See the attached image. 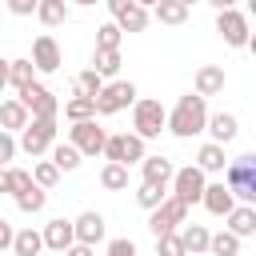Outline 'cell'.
I'll use <instances>...</instances> for the list:
<instances>
[{
	"instance_id": "obj_8",
	"label": "cell",
	"mask_w": 256,
	"mask_h": 256,
	"mask_svg": "<svg viewBox=\"0 0 256 256\" xmlns=\"http://www.w3.org/2000/svg\"><path fill=\"white\" fill-rule=\"evenodd\" d=\"M104 156L116 160V164H140V160H144V140H140L136 132L108 136V140H104Z\"/></svg>"
},
{
	"instance_id": "obj_32",
	"label": "cell",
	"mask_w": 256,
	"mask_h": 256,
	"mask_svg": "<svg viewBox=\"0 0 256 256\" xmlns=\"http://www.w3.org/2000/svg\"><path fill=\"white\" fill-rule=\"evenodd\" d=\"M116 24H120V32H144V28H148V8L132 4V8H128L120 20H116Z\"/></svg>"
},
{
	"instance_id": "obj_39",
	"label": "cell",
	"mask_w": 256,
	"mask_h": 256,
	"mask_svg": "<svg viewBox=\"0 0 256 256\" xmlns=\"http://www.w3.org/2000/svg\"><path fill=\"white\" fill-rule=\"evenodd\" d=\"M24 188H32V172H24V168H12V172H8V192L16 196V192H24Z\"/></svg>"
},
{
	"instance_id": "obj_37",
	"label": "cell",
	"mask_w": 256,
	"mask_h": 256,
	"mask_svg": "<svg viewBox=\"0 0 256 256\" xmlns=\"http://www.w3.org/2000/svg\"><path fill=\"white\" fill-rule=\"evenodd\" d=\"M120 36H124V32H120L116 20H112V24H100V28H96V48H120Z\"/></svg>"
},
{
	"instance_id": "obj_21",
	"label": "cell",
	"mask_w": 256,
	"mask_h": 256,
	"mask_svg": "<svg viewBox=\"0 0 256 256\" xmlns=\"http://www.w3.org/2000/svg\"><path fill=\"white\" fill-rule=\"evenodd\" d=\"M152 16H156L160 24H172V28H176V24L188 20V4H180V0H156V4H152Z\"/></svg>"
},
{
	"instance_id": "obj_47",
	"label": "cell",
	"mask_w": 256,
	"mask_h": 256,
	"mask_svg": "<svg viewBox=\"0 0 256 256\" xmlns=\"http://www.w3.org/2000/svg\"><path fill=\"white\" fill-rule=\"evenodd\" d=\"M208 4H216V8H236V0H208Z\"/></svg>"
},
{
	"instance_id": "obj_30",
	"label": "cell",
	"mask_w": 256,
	"mask_h": 256,
	"mask_svg": "<svg viewBox=\"0 0 256 256\" xmlns=\"http://www.w3.org/2000/svg\"><path fill=\"white\" fill-rule=\"evenodd\" d=\"M208 252H212V256H236V252H240V236H232V232L224 228V232L208 236Z\"/></svg>"
},
{
	"instance_id": "obj_20",
	"label": "cell",
	"mask_w": 256,
	"mask_h": 256,
	"mask_svg": "<svg viewBox=\"0 0 256 256\" xmlns=\"http://www.w3.org/2000/svg\"><path fill=\"white\" fill-rule=\"evenodd\" d=\"M28 120H32V116H28V108H24L16 96L0 104V128H4V132H12V128H24Z\"/></svg>"
},
{
	"instance_id": "obj_40",
	"label": "cell",
	"mask_w": 256,
	"mask_h": 256,
	"mask_svg": "<svg viewBox=\"0 0 256 256\" xmlns=\"http://www.w3.org/2000/svg\"><path fill=\"white\" fill-rule=\"evenodd\" d=\"M12 156H16V140H12V136L0 128V164H8Z\"/></svg>"
},
{
	"instance_id": "obj_44",
	"label": "cell",
	"mask_w": 256,
	"mask_h": 256,
	"mask_svg": "<svg viewBox=\"0 0 256 256\" xmlns=\"http://www.w3.org/2000/svg\"><path fill=\"white\" fill-rule=\"evenodd\" d=\"M12 236H16V232H12V224L0 216V252H4V248H12Z\"/></svg>"
},
{
	"instance_id": "obj_27",
	"label": "cell",
	"mask_w": 256,
	"mask_h": 256,
	"mask_svg": "<svg viewBox=\"0 0 256 256\" xmlns=\"http://www.w3.org/2000/svg\"><path fill=\"white\" fill-rule=\"evenodd\" d=\"M92 68H96L100 76H116V72H120V48H96Z\"/></svg>"
},
{
	"instance_id": "obj_31",
	"label": "cell",
	"mask_w": 256,
	"mask_h": 256,
	"mask_svg": "<svg viewBox=\"0 0 256 256\" xmlns=\"http://www.w3.org/2000/svg\"><path fill=\"white\" fill-rule=\"evenodd\" d=\"M16 204H20V212H40V208L48 204V192H44L40 184H32V188L16 192Z\"/></svg>"
},
{
	"instance_id": "obj_51",
	"label": "cell",
	"mask_w": 256,
	"mask_h": 256,
	"mask_svg": "<svg viewBox=\"0 0 256 256\" xmlns=\"http://www.w3.org/2000/svg\"><path fill=\"white\" fill-rule=\"evenodd\" d=\"M180 4H188V8H192V4H196V0H180Z\"/></svg>"
},
{
	"instance_id": "obj_19",
	"label": "cell",
	"mask_w": 256,
	"mask_h": 256,
	"mask_svg": "<svg viewBox=\"0 0 256 256\" xmlns=\"http://www.w3.org/2000/svg\"><path fill=\"white\" fill-rule=\"evenodd\" d=\"M140 172H144V180H152V184H168L172 180V160H164V156H144L140 160Z\"/></svg>"
},
{
	"instance_id": "obj_52",
	"label": "cell",
	"mask_w": 256,
	"mask_h": 256,
	"mask_svg": "<svg viewBox=\"0 0 256 256\" xmlns=\"http://www.w3.org/2000/svg\"><path fill=\"white\" fill-rule=\"evenodd\" d=\"M0 168H4V164H0Z\"/></svg>"
},
{
	"instance_id": "obj_15",
	"label": "cell",
	"mask_w": 256,
	"mask_h": 256,
	"mask_svg": "<svg viewBox=\"0 0 256 256\" xmlns=\"http://www.w3.org/2000/svg\"><path fill=\"white\" fill-rule=\"evenodd\" d=\"M204 128L212 132V144H228V140H236V132H240V124H236L232 112H216V116H208Z\"/></svg>"
},
{
	"instance_id": "obj_45",
	"label": "cell",
	"mask_w": 256,
	"mask_h": 256,
	"mask_svg": "<svg viewBox=\"0 0 256 256\" xmlns=\"http://www.w3.org/2000/svg\"><path fill=\"white\" fill-rule=\"evenodd\" d=\"M64 256H96V252H92L88 244H76V240H72V244L64 248Z\"/></svg>"
},
{
	"instance_id": "obj_29",
	"label": "cell",
	"mask_w": 256,
	"mask_h": 256,
	"mask_svg": "<svg viewBox=\"0 0 256 256\" xmlns=\"http://www.w3.org/2000/svg\"><path fill=\"white\" fill-rule=\"evenodd\" d=\"M156 208H160V216H164V220H168V224H172V228H176V224H184V220H188V204H184V200H180V196H164V200H160V204H156Z\"/></svg>"
},
{
	"instance_id": "obj_7",
	"label": "cell",
	"mask_w": 256,
	"mask_h": 256,
	"mask_svg": "<svg viewBox=\"0 0 256 256\" xmlns=\"http://www.w3.org/2000/svg\"><path fill=\"white\" fill-rule=\"evenodd\" d=\"M24 108H28V116H44V120H56V112H60V100L44 88V84H28V88H20V96H16Z\"/></svg>"
},
{
	"instance_id": "obj_49",
	"label": "cell",
	"mask_w": 256,
	"mask_h": 256,
	"mask_svg": "<svg viewBox=\"0 0 256 256\" xmlns=\"http://www.w3.org/2000/svg\"><path fill=\"white\" fill-rule=\"evenodd\" d=\"M136 4H140V8H152V4H156V0H136Z\"/></svg>"
},
{
	"instance_id": "obj_35",
	"label": "cell",
	"mask_w": 256,
	"mask_h": 256,
	"mask_svg": "<svg viewBox=\"0 0 256 256\" xmlns=\"http://www.w3.org/2000/svg\"><path fill=\"white\" fill-rule=\"evenodd\" d=\"M160 200H164V184H152V180H144V184H140V192H136V204L152 212Z\"/></svg>"
},
{
	"instance_id": "obj_36",
	"label": "cell",
	"mask_w": 256,
	"mask_h": 256,
	"mask_svg": "<svg viewBox=\"0 0 256 256\" xmlns=\"http://www.w3.org/2000/svg\"><path fill=\"white\" fill-rule=\"evenodd\" d=\"M104 88V76L96 72V68H84L80 76H76V92H84V96H96Z\"/></svg>"
},
{
	"instance_id": "obj_14",
	"label": "cell",
	"mask_w": 256,
	"mask_h": 256,
	"mask_svg": "<svg viewBox=\"0 0 256 256\" xmlns=\"http://www.w3.org/2000/svg\"><path fill=\"white\" fill-rule=\"evenodd\" d=\"M40 240H44V248H52V252H64L76 236H72V220H64V216H56V220H48L44 224V232H40Z\"/></svg>"
},
{
	"instance_id": "obj_23",
	"label": "cell",
	"mask_w": 256,
	"mask_h": 256,
	"mask_svg": "<svg viewBox=\"0 0 256 256\" xmlns=\"http://www.w3.org/2000/svg\"><path fill=\"white\" fill-rule=\"evenodd\" d=\"M100 184H104L108 192H124V188H128V164L108 160V164L100 168Z\"/></svg>"
},
{
	"instance_id": "obj_11",
	"label": "cell",
	"mask_w": 256,
	"mask_h": 256,
	"mask_svg": "<svg viewBox=\"0 0 256 256\" xmlns=\"http://www.w3.org/2000/svg\"><path fill=\"white\" fill-rule=\"evenodd\" d=\"M72 236H76V244L96 248V244L104 240V216H100V212H80V216L72 220Z\"/></svg>"
},
{
	"instance_id": "obj_25",
	"label": "cell",
	"mask_w": 256,
	"mask_h": 256,
	"mask_svg": "<svg viewBox=\"0 0 256 256\" xmlns=\"http://www.w3.org/2000/svg\"><path fill=\"white\" fill-rule=\"evenodd\" d=\"M196 168L200 172H224V144H204L196 152Z\"/></svg>"
},
{
	"instance_id": "obj_1",
	"label": "cell",
	"mask_w": 256,
	"mask_h": 256,
	"mask_svg": "<svg viewBox=\"0 0 256 256\" xmlns=\"http://www.w3.org/2000/svg\"><path fill=\"white\" fill-rule=\"evenodd\" d=\"M204 120H208L204 96L188 92V96H180V100H176V108H172V112L164 116V128H168L172 136L188 140V136H200V132H204Z\"/></svg>"
},
{
	"instance_id": "obj_22",
	"label": "cell",
	"mask_w": 256,
	"mask_h": 256,
	"mask_svg": "<svg viewBox=\"0 0 256 256\" xmlns=\"http://www.w3.org/2000/svg\"><path fill=\"white\" fill-rule=\"evenodd\" d=\"M36 16L44 28H60L68 20V4L64 0H36Z\"/></svg>"
},
{
	"instance_id": "obj_4",
	"label": "cell",
	"mask_w": 256,
	"mask_h": 256,
	"mask_svg": "<svg viewBox=\"0 0 256 256\" xmlns=\"http://www.w3.org/2000/svg\"><path fill=\"white\" fill-rule=\"evenodd\" d=\"M96 116H112V112H124L132 100H136V84L132 80H112V84H104L96 96Z\"/></svg>"
},
{
	"instance_id": "obj_46",
	"label": "cell",
	"mask_w": 256,
	"mask_h": 256,
	"mask_svg": "<svg viewBox=\"0 0 256 256\" xmlns=\"http://www.w3.org/2000/svg\"><path fill=\"white\" fill-rule=\"evenodd\" d=\"M8 88V60H0V92Z\"/></svg>"
},
{
	"instance_id": "obj_48",
	"label": "cell",
	"mask_w": 256,
	"mask_h": 256,
	"mask_svg": "<svg viewBox=\"0 0 256 256\" xmlns=\"http://www.w3.org/2000/svg\"><path fill=\"white\" fill-rule=\"evenodd\" d=\"M0 192H8V172L0 168Z\"/></svg>"
},
{
	"instance_id": "obj_3",
	"label": "cell",
	"mask_w": 256,
	"mask_h": 256,
	"mask_svg": "<svg viewBox=\"0 0 256 256\" xmlns=\"http://www.w3.org/2000/svg\"><path fill=\"white\" fill-rule=\"evenodd\" d=\"M164 104L160 100H132V128H136V136L140 140H152V136H160L164 132Z\"/></svg>"
},
{
	"instance_id": "obj_42",
	"label": "cell",
	"mask_w": 256,
	"mask_h": 256,
	"mask_svg": "<svg viewBox=\"0 0 256 256\" xmlns=\"http://www.w3.org/2000/svg\"><path fill=\"white\" fill-rule=\"evenodd\" d=\"M8 12L12 16H32L36 12V0H8Z\"/></svg>"
},
{
	"instance_id": "obj_5",
	"label": "cell",
	"mask_w": 256,
	"mask_h": 256,
	"mask_svg": "<svg viewBox=\"0 0 256 256\" xmlns=\"http://www.w3.org/2000/svg\"><path fill=\"white\" fill-rule=\"evenodd\" d=\"M104 140H108V132L96 124V116H92V120H76V124L68 128V144H72L80 156H100V152H104Z\"/></svg>"
},
{
	"instance_id": "obj_38",
	"label": "cell",
	"mask_w": 256,
	"mask_h": 256,
	"mask_svg": "<svg viewBox=\"0 0 256 256\" xmlns=\"http://www.w3.org/2000/svg\"><path fill=\"white\" fill-rule=\"evenodd\" d=\"M156 256H184V244H180V236H176V232H164V236H156Z\"/></svg>"
},
{
	"instance_id": "obj_13",
	"label": "cell",
	"mask_w": 256,
	"mask_h": 256,
	"mask_svg": "<svg viewBox=\"0 0 256 256\" xmlns=\"http://www.w3.org/2000/svg\"><path fill=\"white\" fill-rule=\"evenodd\" d=\"M200 204L212 212V216H228L232 208H236V196L224 188V180L220 184H204V196H200Z\"/></svg>"
},
{
	"instance_id": "obj_43",
	"label": "cell",
	"mask_w": 256,
	"mask_h": 256,
	"mask_svg": "<svg viewBox=\"0 0 256 256\" xmlns=\"http://www.w3.org/2000/svg\"><path fill=\"white\" fill-rule=\"evenodd\" d=\"M104 4H108V12H112V20H120V16H124V12H128V8L136 4V0H104Z\"/></svg>"
},
{
	"instance_id": "obj_2",
	"label": "cell",
	"mask_w": 256,
	"mask_h": 256,
	"mask_svg": "<svg viewBox=\"0 0 256 256\" xmlns=\"http://www.w3.org/2000/svg\"><path fill=\"white\" fill-rule=\"evenodd\" d=\"M224 188H228L236 200H244V204L256 200V156H252V152L228 160V168H224Z\"/></svg>"
},
{
	"instance_id": "obj_16",
	"label": "cell",
	"mask_w": 256,
	"mask_h": 256,
	"mask_svg": "<svg viewBox=\"0 0 256 256\" xmlns=\"http://www.w3.org/2000/svg\"><path fill=\"white\" fill-rule=\"evenodd\" d=\"M216 92H224V68L220 64L196 68V96H216Z\"/></svg>"
},
{
	"instance_id": "obj_50",
	"label": "cell",
	"mask_w": 256,
	"mask_h": 256,
	"mask_svg": "<svg viewBox=\"0 0 256 256\" xmlns=\"http://www.w3.org/2000/svg\"><path fill=\"white\" fill-rule=\"evenodd\" d=\"M76 4H84V8H88V4H96V0H76Z\"/></svg>"
},
{
	"instance_id": "obj_26",
	"label": "cell",
	"mask_w": 256,
	"mask_h": 256,
	"mask_svg": "<svg viewBox=\"0 0 256 256\" xmlns=\"http://www.w3.org/2000/svg\"><path fill=\"white\" fill-rule=\"evenodd\" d=\"M40 248H44V240H40V232H32V228H20V232L12 236V252H16V256H40Z\"/></svg>"
},
{
	"instance_id": "obj_24",
	"label": "cell",
	"mask_w": 256,
	"mask_h": 256,
	"mask_svg": "<svg viewBox=\"0 0 256 256\" xmlns=\"http://www.w3.org/2000/svg\"><path fill=\"white\" fill-rule=\"evenodd\" d=\"M64 116H68L72 124H76V120H92V116H96V100L84 96V92H76V96L64 104Z\"/></svg>"
},
{
	"instance_id": "obj_9",
	"label": "cell",
	"mask_w": 256,
	"mask_h": 256,
	"mask_svg": "<svg viewBox=\"0 0 256 256\" xmlns=\"http://www.w3.org/2000/svg\"><path fill=\"white\" fill-rule=\"evenodd\" d=\"M204 172L196 168V164H188V168H176L172 172V196H180L184 204H196L200 196H204Z\"/></svg>"
},
{
	"instance_id": "obj_12",
	"label": "cell",
	"mask_w": 256,
	"mask_h": 256,
	"mask_svg": "<svg viewBox=\"0 0 256 256\" xmlns=\"http://www.w3.org/2000/svg\"><path fill=\"white\" fill-rule=\"evenodd\" d=\"M32 68H36V72H56V68H60V44H56L48 32L32 40Z\"/></svg>"
},
{
	"instance_id": "obj_34",
	"label": "cell",
	"mask_w": 256,
	"mask_h": 256,
	"mask_svg": "<svg viewBox=\"0 0 256 256\" xmlns=\"http://www.w3.org/2000/svg\"><path fill=\"white\" fill-rule=\"evenodd\" d=\"M56 180H60V168H56L52 160H40V164L32 168V184H40L44 192H48V188H56Z\"/></svg>"
},
{
	"instance_id": "obj_17",
	"label": "cell",
	"mask_w": 256,
	"mask_h": 256,
	"mask_svg": "<svg viewBox=\"0 0 256 256\" xmlns=\"http://www.w3.org/2000/svg\"><path fill=\"white\" fill-rule=\"evenodd\" d=\"M180 236V244H184V256H200V252H208V228L204 224H188L184 220V232H176Z\"/></svg>"
},
{
	"instance_id": "obj_10",
	"label": "cell",
	"mask_w": 256,
	"mask_h": 256,
	"mask_svg": "<svg viewBox=\"0 0 256 256\" xmlns=\"http://www.w3.org/2000/svg\"><path fill=\"white\" fill-rule=\"evenodd\" d=\"M216 32L224 36V44L244 48V44H248V16L236 12V8H220V16H216Z\"/></svg>"
},
{
	"instance_id": "obj_6",
	"label": "cell",
	"mask_w": 256,
	"mask_h": 256,
	"mask_svg": "<svg viewBox=\"0 0 256 256\" xmlns=\"http://www.w3.org/2000/svg\"><path fill=\"white\" fill-rule=\"evenodd\" d=\"M20 132H24V136H20V148H24L28 156H40V152H48V148L56 144V120L32 116V120H28Z\"/></svg>"
},
{
	"instance_id": "obj_18",
	"label": "cell",
	"mask_w": 256,
	"mask_h": 256,
	"mask_svg": "<svg viewBox=\"0 0 256 256\" xmlns=\"http://www.w3.org/2000/svg\"><path fill=\"white\" fill-rule=\"evenodd\" d=\"M228 232H232V236H240V240H244V236H252V232H256V208H252V204L232 208V212H228Z\"/></svg>"
},
{
	"instance_id": "obj_28",
	"label": "cell",
	"mask_w": 256,
	"mask_h": 256,
	"mask_svg": "<svg viewBox=\"0 0 256 256\" xmlns=\"http://www.w3.org/2000/svg\"><path fill=\"white\" fill-rule=\"evenodd\" d=\"M32 76H36V68H32V60H8V84L20 92V88H28L32 84Z\"/></svg>"
},
{
	"instance_id": "obj_41",
	"label": "cell",
	"mask_w": 256,
	"mask_h": 256,
	"mask_svg": "<svg viewBox=\"0 0 256 256\" xmlns=\"http://www.w3.org/2000/svg\"><path fill=\"white\" fill-rule=\"evenodd\" d=\"M108 256H136V244L120 236V240H112V244H108Z\"/></svg>"
},
{
	"instance_id": "obj_33",
	"label": "cell",
	"mask_w": 256,
	"mask_h": 256,
	"mask_svg": "<svg viewBox=\"0 0 256 256\" xmlns=\"http://www.w3.org/2000/svg\"><path fill=\"white\" fill-rule=\"evenodd\" d=\"M52 164L60 172H72V168H80V152L72 144H52Z\"/></svg>"
}]
</instances>
